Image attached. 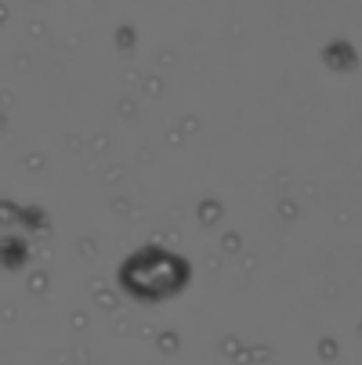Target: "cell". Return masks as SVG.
Listing matches in <instances>:
<instances>
[{"label": "cell", "mask_w": 362, "mask_h": 365, "mask_svg": "<svg viewBox=\"0 0 362 365\" xmlns=\"http://www.w3.org/2000/svg\"><path fill=\"white\" fill-rule=\"evenodd\" d=\"M188 268L181 264V257L174 253H160V250H138L134 260L124 264V282L131 293L145 297V300H160L181 289Z\"/></svg>", "instance_id": "1"}]
</instances>
